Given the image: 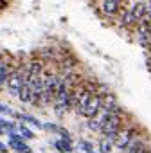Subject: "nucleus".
I'll use <instances>...</instances> for the list:
<instances>
[{"label":"nucleus","instance_id":"1","mask_svg":"<svg viewBox=\"0 0 151 153\" xmlns=\"http://www.w3.org/2000/svg\"><path fill=\"white\" fill-rule=\"evenodd\" d=\"M124 126V112L122 114H110V117L103 123V126H101V133L108 139V140H115V137H117V133H119V130Z\"/></svg>","mask_w":151,"mask_h":153},{"label":"nucleus","instance_id":"2","mask_svg":"<svg viewBox=\"0 0 151 153\" xmlns=\"http://www.w3.org/2000/svg\"><path fill=\"white\" fill-rule=\"evenodd\" d=\"M99 110H101V97H99L97 94H92L90 99H88V103H87L83 108L76 110V114H79V115L90 119V117H95V115L99 114Z\"/></svg>","mask_w":151,"mask_h":153},{"label":"nucleus","instance_id":"3","mask_svg":"<svg viewBox=\"0 0 151 153\" xmlns=\"http://www.w3.org/2000/svg\"><path fill=\"white\" fill-rule=\"evenodd\" d=\"M146 146H149L147 137L142 135V133H138V130L135 128V131H133V135H131V140L128 142V146H126L121 153H137V151H140V149L146 148Z\"/></svg>","mask_w":151,"mask_h":153},{"label":"nucleus","instance_id":"4","mask_svg":"<svg viewBox=\"0 0 151 153\" xmlns=\"http://www.w3.org/2000/svg\"><path fill=\"white\" fill-rule=\"evenodd\" d=\"M22 83H24V78H22L20 65H18L16 68H13V72H11V76H9V79H7V85H6L7 94H9V96H13V97H16V96H18V92H20Z\"/></svg>","mask_w":151,"mask_h":153},{"label":"nucleus","instance_id":"5","mask_svg":"<svg viewBox=\"0 0 151 153\" xmlns=\"http://www.w3.org/2000/svg\"><path fill=\"white\" fill-rule=\"evenodd\" d=\"M101 108L106 110V112H110V114H122L124 112L121 108L119 99H117V96L113 92H110V94H106V96L101 97Z\"/></svg>","mask_w":151,"mask_h":153},{"label":"nucleus","instance_id":"6","mask_svg":"<svg viewBox=\"0 0 151 153\" xmlns=\"http://www.w3.org/2000/svg\"><path fill=\"white\" fill-rule=\"evenodd\" d=\"M135 128H137V126H122V128L119 130V133H117L115 140H113V146H115L117 149H121V151H122V149L128 146V142L131 140V135H133Z\"/></svg>","mask_w":151,"mask_h":153},{"label":"nucleus","instance_id":"7","mask_svg":"<svg viewBox=\"0 0 151 153\" xmlns=\"http://www.w3.org/2000/svg\"><path fill=\"white\" fill-rule=\"evenodd\" d=\"M137 18H135V15H133V11L130 9V7H121V11H119V24L122 25V27H126V29H135V25H137Z\"/></svg>","mask_w":151,"mask_h":153},{"label":"nucleus","instance_id":"8","mask_svg":"<svg viewBox=\"0 0 151 153\" xmlns=\"http://www.w3.org/2000/svg\"><path fill=\"white\" fill-rule=\"evenodd\" d=\"M121 11V0H101V13L104 16H115Z\"/></svg>","mask_w":151,"mask_h":153},{"label":"nucleus","instance_id":"9","mask_svg":"<svg viewBox=\"0 0 151 153\" xmlns=\"http://www.w3.org/2000/svg\"><path fill=\"white\" fill-rule=\"evenodd\" d=\"M15 153H33L31 151V148H29V144L24 140V139H16V140H9V144H7Z\"/></svg>","mask_w":151,"mask_h":153},{"label":"nucleus","instance_id":"10","mask_svg":"<svg viewBox=\"0 0 151 153\" xmlns=\"http://www.w3.org/2000/svg\"><path fill=\"white\" fill-rule=\"evenodd\" d=\"M130 9L133 11V15H135L137 20H142V18L146 16V13H147V4L144 2V0H137V2H135Z\"/></svg>","mask_w":151,"mask_h":153},{"label":"nucleus","instance_id":"11","mask_svg":"<svg viewBox=\"0 0 151 153\" xmlns=\"http://www.w3.org/2000/svg\"><path fill=\"white\" fill-rule=\"evenodd\" d=\"M52 146H54L59 153H72V151H74L72 140H67V139H58V140L52 142Z\"/></svg>","mask_w":151,"mask_h":153},{"label":"nucleus","instance_id":"12","mask_svg":"<svg viewBox=\"0 0 151 153\" xmlns=\"http://www.w3.org/2000/svg\"><path fill=\"white\" fill-rule=\"evenodd\" d=\"M113 142L112 140H108L106 137H103V139H99V142H97V153H112L113 151Z\"/></svg>","mask_w":151,"mask_h":153},{"label":"nucleus","instance_id":"13","mask_svg":"<svg viewBox=\"0 0 151 153\" xmlns=\"http://www.w3.org/2000/svg\"><path fill=\"white\" fill-rule=\"evenodd\" d=\"M22 103H31V88H29V83L27 81H24L22 83V87H20V92H18V96H16Z\"/></svg>","mask_w":151,"mask_h":153},{"label":"nucleus","instance_id":"14","mask_svg":"<svg viewBox=\"0 0 151 153\" xmlns=\"http://www.w3.org/2000/svg\"><path fill=\"white\" fill-rule=\"evenodd\" d=\"M18 119L24 121V123H27V124H31V126H36V128H41V126H43V123H41L40 119H36L34 115H29V114H20Z\"/></svg>","mask_w":151,"mask_h":153},{"label":"nucleus","instance_id":"15","mask_svg":"<svg viewBox=\"0 0 151 153\" xmlns=\"http://www.w3.org/2000/svg\"><path fill=\"white\" fill-rule=\"evenodd\" d=\"M16 130H18V133L22 135V139H24V140H31V139H34V137H36V135L33 133V130H29L24 123H20V124L16 126Z\"/></svg>","mask_w":151,"mask_h":153},{"label":"nucleus","instance_id":"16","mask_svg":"<svg viewBox=\"0 0 151 153\" xmlns=\"http://www.w3.org/2000/svg\"><path fill=\"white\" fill-rule=\"evenodd\" d=\"M78 148H79L83 153H94V151H95V149H94V142H90V140H87V139H79Z\"/></svg>","mask_w":151,"mask_h":153},{"label":"nucleus","instance_id":"17","mask_svg":"<svg viewBox=\"0 0 151 153\" xmlns=\"http://www.w3.org/2000/svg\"><path fill=\"white\" fill-rule=\"evenodd\" d=\"M101 121L97 119V117H90V119H87V128L90 130V131H101Z\"/></svg>","mask_w":151,"mask_h":153},{"label":"nucleus","instance_id":"18","mask_svg":"<svg viewBox=\"0 0 151 153\" xmlns=\"http://www.w3.org/2000/svg\"><path fill=\"white\" fill-rule=\"evenodd\" d=\"M110 92H112V88H110L108 85H104V83H97L95 94H97L99 97H103V96H106V94H110Z\"/></svg>","mask_w":151,"mask_h":153},{"label":"nucleus","instance_id":"19","mask_svg":"<svg viewBox=\"0 0 151 153\" xmlns=\"http://www.w3.org/2000/svg\"><path fill=\"white\" fill-rule=\"evenodd\" d=\"M43 130H47V131H50V133H56L58 135V131H59V124H56V123H43V126H41Z\"/></svg>","mask_w":151,"mask_h":153},{"label":"nucleus","instance_id":"20","mask_svg":"<svg viewBox=\"0 0 151 153\" xmlns=\"http://www.w3.org/2000/svg\"><path fill=\"white\" fill-rule=\"evenodd\" d=\"M90 96H92V94H90V92H87V90H85V92L81 94V97H79V105H78V110H79V108H83V106H85V105L88 103Z\"/></svg>","mask_w":151,"mask_h":153},{"label":"nucleus","instance_id":"21","mask_svg":"<svg viewBox=\"0 0 151 153\" xmlns=\"http://www.w3.org/2000/svg\"><path fill=\"white\" fill-rule=\"evenodd\" d=\"M58 135H59L61 139H67V140H72V135H70V131H68V130H65L63 126L59 128V131H58Z\"/></svg>","mask_w":151,"mask_h":153},{"label":"nucleus","instance_id":"22","mask_svg":"<svg viewBox=\"0 0 151 153\" xmlns=\"http://www.w3.org/2000/svg\"><path fill=\"white\" fill-rule=\"evenodd\" d=\"M0 114H2V115H13L15 112L7 106V105H4V103H0Z\"/></svg>","mask_w":151,"mask_h":153},{"label":"nucleus","instance_id":"23","mask_svg":"<svg viewBox=\"0 0 151 153\" xmlns=\"http://www.w3.org/2000/svg\"><path fill=\"white\" fill-rule=\"evenodd\" d=\"M9 149H7V144H4V142H0V153H7Z\"/></svg>","mask_w":151,"mask_h":153},{"label":"nucleus","instance_id":"24","mask_svg":"<svg viewBox=\"0 0 151 153\" xmlns=\"http://www.w3.org/2000/svg\"><path fill=\"white\" fill-rule=\"evenodd\" d=\"M137 153H151V148L149 146H146V148H142L140 151H137Z\"/></svg>","mask_w":151,"mask_h":153},{"label":"nucleus","instance_id":"25","mask_svg":"<svg viewBox=\"0 0 151 153\" xmlns=\"http://www.w3.org/2000/svg\"><path fill=\"white\" fill-rule=\"evenodd\" d=\"M147 6H149V9H151V0H149V2H147Z\"/></svg>","mask_w":151,"mask_h":153},{"label":"nucleus","instance_id":"26","mask_svg":"<svg viewBox=\"0 0 151 153\" xmlns=\"http://www.w3.org/2000/svg\"><path fill=\"white\" fill-rule=\"evenodd\" d=\"M6 2H9V0H6Z\"/></svg>","mask_w":151,"mask_h":153},{"label":"nucleus","instance_id":"27","mask_svg":"<svg viewBox=\"0 0 151 153\" xmlns=\"http://www.w3.org/2000/svg\"><path fill=\"white\" fill-rule=\"evenodd\" d=\"M94 153H97V151H94Z\"/></svg>","mask_w":151,"mask_h":153}]
</instances>
